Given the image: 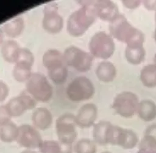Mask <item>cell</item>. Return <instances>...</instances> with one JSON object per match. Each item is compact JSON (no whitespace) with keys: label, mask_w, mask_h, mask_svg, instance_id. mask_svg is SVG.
I'll list each match as a JSON object with an SVG mask.
<instances>
[{"label":"cell","mask_w":156,"mask_h":153,"mask_svg":"<svg viewBox=\"0 0 156 153\" xmlns=\"http://www.w3.org/2000/svg\"><path fill=\"white\" fill-rule=\"evenodd\" d=\"M4 34L9 37L16 38L20 35L24 29V21L22 17H16L5 23L2 27Z\"/></svg>","instance_id":"cell-23"},{"label":"cell","mask_w":156,"mask_h":153,"mask_svg":"<svg viewBox=\"0 0 156 153\" xmlns=\"http://www.w3.org/2000/svg\"><path fill=\"white\" fill-rule=\"evenodd\" d=\"M136 113L140 118L145 122L153 121L156 118V104L149 99L140 101Z\"/></svg>","instance_id":"cell-20"},{"label":"cell","mask_w":156,"mask_h":153,"mask_svg":"<svg viewBox=\"0 0 156 153\" xmlns=\"http://www.w3.org/2000/svg\"><path fill=\"white\" fill-rule=\"evenodd\" d=\"M52 114L46 108L39 107L35 110L32 115L34 126L39 130H45L49 129L52 123Z\"/></svg>","instance_id":"cell-15"},{"label":"cell","mask_w":156,"mask_h":153,"mask_svg":"<svg viewBox=\"0 0 156 153\" xmlns=\"http://www.w3.org/2000/svg\"><path fill=\"white\" fill-rule=\"evenodd\" d=\"M63 55L65 65L73 67L78 72H86L92 66L93 56L77 47H68L65 50Z\"/></svg>","instance_id":"cell-6"},{"label":"cell","mask_w":156,"mask_h":153,"mask_svg":"<svg viewBox=\"0 0 156 153\" xmlns=\"http://www.w3.org/2000/svg\"><path fill=\"white\" fill-rule=\"evenodd\" d=\"M20 48L21 47L16 41L5 40L1 46V56L6 62L15 64Z\"/></svg>","instance_id":"cell-22"},{"label":"cell","mask_w":156,"mask_h":153,"mask_svg":"<svg viewBox=\"0 0 156 153\" xmlns=\"http://www.w3.org/2000/svg\"><path fill=\"white\" fill-rule=\"evenodd\" d=\"M34 56L30 50L26 48L21 47L18 53L15 64L23 63L32 66L34 62Z\"/></svg>","instance_id":"cell-30"},{"label":"cell","mask_w":156,"mask_h":153,"mask_svg":"<svg viewBox=\"0 0 156 153\" xmlns=\"http://www.w3.org/2000/svg\"><path fill=\"white\" fill-rule=\"evenodd\" d=\"M48 76L51 81L56 84H62L65 83L68 77V69L65 65L59 67L48 70Z\"/></svg>","instance_id":"cell-28"},{"label":"cell","mask_w":156,"mask_h":153,"mask_svg":"<svg viewBox=\"0 0 156 153\" xmlns=\"http://www.w3.org/2000/svg\"><path fill=\"white\" fill-rule=\"evenodd\" d=\"M21 153H37L35 151H32V150H29V149H26L23 151H22Z\"/></svg>","instance_id":"cell-38"},{"label":"cell","mask_w":156,"mask_h":153,"mask_svg":"<svg viewBox=\"0 0 156 153\" xmlns=\"http://www.w3.org/2000/svg\"><path fill=\"white\" fill-rule=\"evenodd\" d=\"M140 153H156V141L151 137L143 136L139 143Z\"/></svg>","instance_id":"cell-29"},{"label":"cell","mask_w":156,"mask_h":153,"mask_svg":"<svg viewBox=\"0 0 156 153\" xmlns=\"http://www.w3.org/2000/svg\"><path fill=\"white\" fill-rule=\"evenodd\" d=\"M9 93L8 86L3 81L0 80V102L4 101Z\"/></svg>","instance_id":"cell-32"},{"label":"cell","mask_w":156,"mask_h":153,"mask_svg":"<svg viewBox=\"0 0 156 153\" xmlns=\"http://www.w3.org/2000/svg\"><path fill=\"white\" fill-rule=\"evenodd\" d=\"M144 136L151 137L156 141V124L149 125L144 130Z\"/></svg>","instance_id":"cell-34"},{"label":"cell","mask_w":156,"mask_h":153,"mask_svg":"<svg viewBox=\"0 0 156 153\" xmlns=\"http://www.w3.org/2000/svg\"><path fill=\"white\" fill-rule=\"evenodd\" d=\"M138 143V136L132 130L112 124L108 135V144L118 146L124 149L129 150L135 147Z\"/></svg>","instance_id":"cell-9"},{"label":"cell","mask_w":156,"mask_h":153,"mask_svg":"<svg viewBox=\"0 0 156 153\" xmlns=\"http://www.w3.org/2000/svg\"><path fill=\"white\" fill-rule=\"evenodd\" d=\"M155 28L154 33V40L156 42V11H155Z\"/></svg>","instance_id":"cell-37"},{"label":"cell","mask_w":156,"mask_h":153,"mask_svg":"<svg viewBox=\"0 0 156 153\" xmlns=\"http://www.w3.org/2000/svg\"><path fill=\"white\" fill-rule=\"evenodd\" d=\"M95 73L99 81L104 83H110L115 78L117 70L113 63L110 61H104L98 65Z\"/></svg>","instance_id":"cell-17"},{"label":"cell","mask_w":156,"mask_h":153,"mask_svg":"<svg viewBox=\"0 0 156 153\" xmlns=\"http://www.w3.org/2000/svg\"><path fill=\"white\" fill-rule=\"evenodd\" d=\"M112 123L107 121H101L94 124L93 128V138L96 144L105 146L108 139Z\"/></svg>","instance_id":"cell-16"},{"label":"cell","mask_w":156,"mask_h":153,"mask_svg":"<svg viewBox=\"0 0 156 153\" xmlns=\"http://www.w3.org/2000/svg\"><path fill=\"white\" fill-rule=\"evenodd\" d=\"M73 151L75 153H97V146L93 140L82 138L76 143Z\"/></svg>","instance_id":"cell-27"},{"label":"cell","mask_w":156,"mask_h":153,"mask_svg":"<svg viewBox=\"0 0 156 153\" xmlns=\"http://www.w3.org/2000/svg\"><path fill=\"white\" fill-rule=\"evenodd\" d=\"M11 118L12 117L7 110L6 105H0V125L11 121Z\"/></svg>","instance_id":"cell-31"},{"label":"cell","mask_w":156,"mask_h":153,"mask_svg":"<svg viewBox=\"0 0 156 153\" xmlns=\"http://www.w3.org/2000/svg\"><path fill=\"white\" fill-rule=\"evenodd\" d=\"M16 141L21 147L32 150L38 148L43 140L40 132L34 126L24 124L18 126Z\"/></svg>","instance_id":"cell-10"},{"label":"cell","mask_w":156,"mask_h":153,"mask_svg":"<svg viewBox=\"0 0 156 153\" xmlns=\"http://www.w3.org/2000/svg\"><path fill=\"white\" fill-rule=\"evenodd\" d=\"M4 32L2 28H0V46L2 45V44L4 43Z\"/></svg>","instance_id":"cell-36"},{"label":"cell","mask_w":156,"mask_h":153,"mask_svg":"<svg viewBox=\"0 0 156 153\" xmlns=\"http://www.w3.org/2000/svg\"><path fill=\"white\" fill-rule=\"evenodd\" d=\"M95 89L92 81L85 76H78L68 84L66 93L73 102H80L90 99L94 95Z\"/></svg>","instance_id":"cell-4"},{"label":"cell","mask_w":156,"mask_h":153,"mask_svg":"<svg viewBox=\"0 0 156 153\" xmlns=\"http://www.w3.org/2000/svg\"><path fill=\"white\" fill-rule=\"evenodd\" d=\"M42 61L48 71L65 64L63 53L56 49L47 50L43 56Z\"/></svg>","instance_id":"cell-18"},{"label":"cell","mask_w":156,"mask_h":153,"mask_svg":"<svg viewBox=\"0 0 156 153\" xmlns=\"http://www.w3.org/2000/svg\"><path fill=\"white\" fill-rule=\"evenodd\" d=\"M109 31L112 37L126 43V46L143 45L144 42L143 33L132 26L121 14L110 22Z\"/></svg>","instance_id":"cell-2"},{"label":"cell","mask_w":156,"mask_h":153,"mask_svg":"<svg viewBox=\"0 0 156 153\" xmlns=\"http://www.w3.org/2000/svg\"><path fill=\"white\" fill-rule=\"evenodd\" d=\"M82 6L68 17L66 29L68 34L74 37L84 34L96 19L92 1H84Z\"/></svg>","instance_id":"cell-1"},{"label":"cell","mask_w":156,"mask_h":153,"mask_svg":"<svg viewBox=\"0 0 156 153\" xmlns=\"http://www.w3.org/2000/svg\"><path fill=\"white\" fill-rule=\"evenodd\" d=\"M32 67L29 64L23 63L15 64L12 70V75L14 79L20 83L27 82L32 74Z\"/></svg>","instance_id":"cell-26"},{"label":"cell","mask_w":156,"mask_h":153,"mask_svg":"<svg viewBox=\"0 0 156 153\" xmlns=\"http://www.w3.org/2000/svg\"><path fill=\"white\" fill-rule=\"evenodd\" d=\"M101 153H112V152H108V151H104V152H101Z\"/></svg>","instance_id":"cell-40"},{"label":"cell","mask_w":156,"mask_h":153,"mask_svg":"<svg viewBox=\"0 0 156 153\" xmlns=\"http://www.w3.org/2000/svg\"><path fill=\"white\" fill-rule=\"evenodd\" d=\"M140 78L142 84L147 88L156 86V66L150 64L144 66L140 71Z\"/></svg>","instance_id":"cell-24"},{"label":"cell","mask_w":156,"mask_h":153,"mask_svg":"<svg viewBox=\"0 0 156 153\" xmlns=\"http://www.w3.org/2000/svg\"><path fill=\"white\" fill-rule=\"evenodd\" d=\"M139 102L138 97L135 93L122 91L115 96L112 107L120 116L129 118L136 113Z\"/></svg>","instance_id":"cell-8"},{"label":"cell","mask_w":156,"mask_h":153,"mask_svg":"<svg viewBox=\"0 0 156 153\" xmlns=\"http://www.w3.org/2000/svg\"><path fill=\"white\" fill-rule=\"evenodd\" d=\"M92 5L97 18L110 22L119 15L116 4L110 0L92 1Z\"/></svg>","instance_id":"cell-14"},{"label":"cell","mask_w":156,"mask_h":153,"mask_svg":"<svg viewBox=\"0 0 156 153\" xmlns=\"http://www.w3.org/2000/svg\"><path fill=\"white\" fill-rule=\"evenodd\" d=\"M124 54L129 63L133 65H138L144 61L146 56V50L143 45H127L125 48Z\"/></svg>","instance_id":"cell-21"},{"label":"cell","mask_w":156,"mask_h":153,"mask_svg":"<svg viewBox=\"0 0 156 153\" xmlns=\"http://www.w3.org/2000/svg\"><path fill=\"white\" fill-rule=\"evenodd\" d=\"M75 115L66 113L60 116L55 122V132L60 142L72 145L77 136Z\"/></svg>","instance_id":"cell-7"},{"label":"cell","mask_w":156,"mask_h":153,"mask_svg":"<svg viewBox=\"0 0 156 153\" xmlns=\"http://www.w3.org/2000/svg\"><path fill=\"white\" fill-rule=\"evenodd\" d=\"M153 61H154V64L156 66V53H155V54H154V59H153Z\"/></svg>","instance_id":"cell-39"},{"label":"cell","mask_w":156,"mask_h":153,"mask_svg":"<svg viewBox=\"0 0 156 153\" xmlns=\"http://www.w3.org/2000/svg\"><path fill=\"white\" fill-rule=\"evenodd\" d=\"M98 108L95 104L88 103L82 105L75 116L76 125L82 129L94 125L98 118Z\"/></svg>","instance_id":"cell-13"},{"label":"cell","mask_w":156,"mask_h":153,"mask_svg":"<svg viewBox=\"0 0 156 153\" xmlns=\"http://www.w3.org/2000/svg\"><path fill=\"white\" fill-rule=\"evenodd\" d=\"M88 48L93 57L106 60L113 54L115 43L110 35L104 31H99L91 37Z\"/></svg>","instance_id":"cell-3"},{"label":"cell","mask_w":156,"mask_h":153,"mask_svg":"<svg viewBox=\"0 0 156 153\" xmlns=\"http://www.w3.org/2000/svg\"><path fill=\"white\" fill-rule=\"evenodd\" d=\"M64 21L58 12L55 4L49 3L45 6L43 10L42 26L49 34H58L63 29Z\"/></svg>","instance_id":"cell-11"},{"label":"cell","mask_w":156,"mask_h":153,"mask_svg":"<svg viewBox=\"0 0 156 153\" xmlns=\"http://www.w3.org/2000/svg\"><path fill=\"white\" fill-rule=\"evenodd\" d=\"M12 118L20 117L27 110L35 107L36 100L30 95L21 94L12 98L5 105Z\"/></svg>","instance_id":"cell-12"},{"label":"cell","mask_w":156,"mask_h":153,"mask_svg":"<svg viewBox=\"0 0 156 153\" xmlns=\"http://www.w3.org/2000/svg\"><path fill=\"white\" fill-rule=\"evenodd\" d=\"M18 127L13 122L0 125V140L4 143H12L16 140Z\"/></svg>","instance_id":"cell-25"},{"label":"cell","mask_w":156,"mask_h":153,"mask_svg":"<svg viewBox=\"0 0 156 153\" xmlns=\"http://www.w3.org/2000/svg\"><path fill=\"white\" fill-rule=\"evenodd\" d=\"M38 149L40 153H73V151L72 145L53 140L43 141Z\"/></svg>","instance_id":"cell-19"},{"label":"cell","mask_w":156,"mask_h":153,"mask_svg":"<svg viewBox=\"0 0 156 153\" xmlns=\"http://www.w3.org/2000/svg\"><path fill=\"white\" fill-rule=\"evenodd\" d=\"M30 95L41 102H48L52 96L53 89L47 78L40 73H32L26 84Z\"/></svg>","instance_id":"cell-5"},{"label":"cell","mask_w":156,"mask_h":153,"mask_svg":"<svg viewBox=\"0 0 156 153\" xmlns=\"http://www.w3.org/2000/svg\"><path fill=\"white\" fill-rule=\"evenodd\" d=\"M122 4L127 9H135L138 8L142 3L141 0H122L121 1Z\"/></svg>","instance_id":"cell-33"},{"label":"cell","mask_w":156,"mask_h":153,"mask_svg":"<svg viewBox=\"0 0 156 153\" xmlns=\"http://www.w3.org/2000/svg\"><path fill=\"white\" fill-rule=\"evenodd\" d=\"M142 3L146 9L156 11V0H144Z\"/></svg>","instance_id":"cell-35"}]
</instances>
